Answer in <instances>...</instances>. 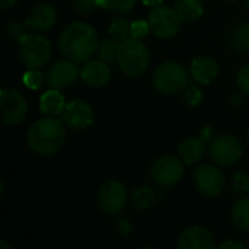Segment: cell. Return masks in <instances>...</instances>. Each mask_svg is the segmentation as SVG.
<instances>
[{
    "label": "cell",
    "instance_id": "obj_19",
    "mask_svg": "<svg viewBox=\"0 0 249 249\" xmlns=\"http://www.w3.org/2000/svg\"><path fill=\"white\" fill-rule=\"evenodd\" d=\"M64 107H66L64 96L61 95V90H57V89L47 90L39 99V109L47 117L61 115Z\"/></svg>",
    "mask_w": 249,
    "mask_h": 249
},
{
    "label": "cell",
    "instance_id": "obj_39",
    "mask_svg": "<svg viewBox=\"0 0 249 249\" xmlns=\"http://www.w3.org/2000/svg\"><path fill=\"white\" fill-rule=\"evenodd\" d=\"M0 248H3V249H9L10 248V245L9 244H6L3 239H0Z\"/></svg>",
    "mask_w": 249,
    "mask_h": 249
},
{
    "label": "cell",
    "instance_id": "obj_21",
    "mask_svg": "<svg viewBox=\"0 0 249 249\" xmlns=\"http://www.w3.org/2000/svg\"><path fill=\"white\" fill-rule=\"evenodd\" d=\"M156 200H158V191L149 185L137 187L130 197L131 206L136 210H147L156 203Z\"/></svg>",
    "mask_w": 249,
    "mask_h": 249
},
{
    "label": "cell",
    "instance_id": "obj_27",
    "mask_svg": "<svg viewBox=\"0 0 249 249\" xmlns=\"http://www.w3.org/2000/svg\"><path fill=\"white\" fill-rule=\"evenodd\" d=\"M99 7L108 9V10H115V12H128L131 10L137 0H98Z\"/></svg>",
    "mask_w": 249,
    "mask_h": 249
},
{
    "label": "cell",
    "instance_id": "obj_7",
    "mask_svg": "<svg viewBox=\"0 0 249 249\" xmlns=\"http://www.w3.org/2000/svg\"><path fill=\"white\" fill-rule=\"evenodd\" d=\"M127 200H128V194L125 187L115 179L104 182L96 196V203L99 210L108 216L120 214L125 209Z\"/></svg>",
    "mask_w": 249,
    "mask_h": 249
},
{
    "label": "cell",
    "instance_id": "obj_5",
    "mask_svg": "<svg viewBox=\"0 0 249 249\" xmlns=\"http://www.w3.org/2000/svg\"><path fill=\"white\" fill-rule=\"evenodd\" d=\"M19 47L20 60L28 69H41L47 66L51 58V44L38 32L26 34L19 42Z\"/></svg>",
    "mask_w": 249,
    "mask_h": 249
},
{
    "label": "cell",
    "instance_id": "obj_12",
    "mask_svg": "<svg viewBox=\"0 0 249 249\" xmlns=\"http://www.w3.org/2000/svg\"><path fill=\"white\" fill-rule=\"evenodd\" d=\"M61 121L70 130H86L93 123V109L88 102L82 99H73L66 104L61 112Z\"/></svg>",
    "mask_w": 249,
    "mask_h": 249
},
{
    "label": "cell",
    "instance_id": "obj_35",
    "mask_svg": "<svg viewBox=\"0 0 249 249\" xmlns=\"http://www.w3.org/2000/svg\"><path fill=\"white\" fill-rule=\"evenodd\" d=\"M220 248L244 249L245 248V244H244V242H239V241H232V239H229V241H225V242H222V244H220Z\"/></svg>",
    "mask_w": 249,
    "mask_h": 249
},
{
    "label": "cell",
    "instance_id": "obj_13",
    "mask_svg": "<svg viewBox=\"0 0 249 249\" xmlns=\"http://www.w3.org/2000/svg\"><path fill=\"white\" fill-rule=\"evenodd\" d=\"M194 181L198 191L207 197H217L226 187V179L222 171L212 165H204L196 169Z\"/></svg>",
    "mask_w": 249,
    "mask_h": 249
},
{
    "label": "cell",
    "instance_id": "obj_42",
    "mask_svg": "<svg viewBox=\"0 0 249 249\" xmlns=\"http://www.w3.org/2000/svg\"><path fill=\"white\" fill-rule=\"evenodd\" d=\"M248 142H249V131H248Z\"/></svg>",
    "mask_w": 249,
    "mask_h": 249
},
{
    "label": "cell",
    "instance_id": "obj_41",
    "mask_svg": "<svg viewBox=\"0 0 249 249\" xmlns=\"http://www.w3.org/2000/svg\"><path fill=\"white\" fill-rule=\"evenodd\" d=\"M228 1H235V0H228Z\"/></svg>",
    "mask_w": 249,
    "mask_h": 249
},
{
    "label": "cell",
    "instance_id": "obj_36",
    "mask_svg": "<svg viewBox=\"0 0 249 249\" xmlns=\"http://www.w3.org/2000/svg\"><path fill=\"white\" fill-rule=\"evenodd\" d=\"M212 134H213V130H212V127H204L203 130H201V133H200V139L204 142V143H207L210 139H212Z\"/></svg>",
    "mask_w": 249,
    "mask_h": 249
},
{
    "label": "cell",
    "instance_id": "obj_31",
    "mask_svg": "<svg viewBox=\"0 0 249 249\" xmlns=\"http://www.w3.org/2000/svg\"><path fill=\"white\" fill-rule=\"evenodd\" d=\"M150 31V25L147 20H134L131 22V36L137 38V39H143L144 36L149 35Z\"/></svg>",
    "mask_w": 249,
    "mask_h": 249
},
{
    "label": "cell",
    "instance_id": "obj_33",
    "mask_svg": "<svg viewBox=\"0 0 249 249\" xmlns=\"http://www.w3.org/2000/svg\"><path fill=\"white\" fill-rule=\"evenodd\" d=\"M236 80H238V86L241 88V90L249 95V63L241 67V70L238 71Z\"/></svg>",
    "mask_w": 249,
    "mask_h": 249
},
{
    "label": "cell",
    "instance_id": "obj_6",
    "mask_svg": "<svg viewBox=\"0 0 249 249\" xmlns=\"http://www.w3.org/2000/svg\"><path fill=\"white\" fill-rule=\"evenodd\" d=\"M147 22L150 25L152 34L162 39H169L175 36L182 25V19L179 18L177 9L163 4L152 9Z\"/></svg>",
    "mask_w": 249,
    "mask_h": 249
},
{
    "label": "cell",
    "instance_id": "obj_15",
    "mask_svg": "<svg viewBox=\"0 0 249 249\" xmlns=\"http://www.w3.org/2000/svg\"><path fill=\"white\" fill-rule=\"evenodd\" d=\"M181 249H214L217 247L213 232L204 226H191L178 238Z\"/></svg>",
    "mask_w": 249,
    "mask_h": 249
},
{
    "label": "cell",
    "instance_id": "obj_10",
    "mask_svg": "<svg viewBox=\"0 0 249 249\" xmlns=\"http://www.w3.org/2000/svg\"><path fill=\"white\" fill-rule=\"evenodd\" d=\"M44 74H45V83L50 89L64 90L76 83V80L80 76V70L77 67V63L64 58L51 63Z\"/></svg>",
    "mask_w": 249,
    "mask_h": 249
},
{
    "label": "cell",
    "instance_id": "obj_25",
    "mask_svg": "<svg viewBox=\"0 0 249 249\" xmlns=\"http://www.w3.org/2000/svg\"><path fill=\"white\" fill-rule=\"evenodd\" d=\"M118 45L120 41L114 39V38H107L99 41L98 48H96V57L108 64L117 63V54H118Z\"/></svg>",
    "mask_w": 249,
    "mask_h": 249
},
{
    "label": "cell",
    "instance_id": "obj_18",
    "mask_svg": "<svg viewBox=\"0 0 249 249\" xmlns=\"http://www.w3.org/2000/svg\"><path fill=\"white\" fill-rule=\"evenodd\" d=\"M179 158L187 165H196L198 163L206 153V143L200 137H190L184 140L178 147Z\"/></svg>",
    "mask_w": 249,
    "mask_h": 249
},
{
    "label": "cell",
    "instance_id": "obj_11",
    "mask_svg": "<svg viewBox=\"0 0 249 249\" xmlns=\"http://www.w3.org/2000/svg\"><path fill=\"white\" fill-rule=\"evenodd\" d=\"M1 118L9 125L20 124L28 114V102L18 89L3 88L0 92Z\"/></svg>",
    "mask_w": 249,
    "mask_h": 249
},
{
    "label": "cell",
    "instance_id": "obj_38",
    "mask_svg": "<svg viewBox=\"0 0 249 249\" xmlns=\"http://www.w3.org/2000/svg\"><path fill=\"white\" fill-rule=\"evenodd\" d=\"M143 1V4L144 6H147V7H158V6H160L162 3H163V0H142Z\"/></svg>",
    "mask_w": 249,
    "mask_h": 249
},
{
    "label": "cell",
    "instance_id": "obj_1",
    "mask_svg": "<svg viewBox=\"0 0 249 249\" xmlns=\"http://www.w3.org/2000/svg\"><path fill=\"white\" fill-rule=\"evenodd\" d=\"M99 44L96 29L86 22L69 23L58 36V48L61 54L74 61L86 63L93 54Z\"/></svg>",
    "mask_w": 249,
    "mask_h": 249
},
{
    "label": "cell",
    "instance_id": "obj_30",
    "mask_svg": "<svg viewBox=\"0 0 249 249\" xmlns=\"http://www.w3.org/2000/svg\"><path fill=\"white\" fill-rule=\"evenodd\" d=\"M25 28L26 26H23L20 22H16V20H13V22H9L7 23V28H6V31H7V35H9V38L10 39H13L15 42H20L23 38H25V35H26V32H25Z\"/></svg>",
    "mask_w": 249,
    "mask_h": 249
},
{
    "label": "cell",
    "instance_id": "obj_34",
    "mask_svg": "<svg viewBox=\"0 0 249 249\" xmlns=\"http://www.w3.org/2000/svg\"><path fill=\"white\" fill-rule=\"evenodd\" d=\"M117 231H118V233H120L121 236H127V235L131 233L133 228H131V223H130L128 220L121 219V220H118V223H117Z\"/></svg>",
    "mask_w": 249,
    "mask_h": 249
},
{
    "label": "cell",
    "instance_id": "obj_22",
    "mask_svg": "<svg viewBox=\"0 0 249 249\" xmlns=\"http://www.w3.org/2000/svg\"><path fill=\"white\" fill-rule=\"evenodd\" d=\"M231 47L239 54H249V20L238 23L229 35Z\"/></svg>",
    "mask_w": 249,
    "mask_h": 249
},
{
    "label": "cell",
    "instance_id": "obj_16",
    "mask_svg": "<svg viewBox=\"0 0 249 249\" xmlns=\"http://www.w3.org/2000/svg\"><path fill=\"white\" fill-rule=\"evenodd\" d=\"M82 80L95 89L104 88L111 80V67L102 60H88L80 70Z\"/></svg>",
    "mask_w": 249,
    "mask_h": 249
},
{
    "label": "cell",
    "instance_id": "obj_17",
    "mask_svg": "<svg viewBox=\"0 0 249 249\" xmlns=\"http://www.w3.org/2000/svg\"><path fill=\"white\" fill-rule=\"evenodd\" d=\"M190 73L198 85H210L219 74V66L214 58L200 55L191 61Z\"/></svg>",
    "mask_w": 249,
    "mask_h": 249
},
{
    "label": "cell",
    "instance_id": "obj_4",
    "mask_svg": "<svg viewBox=\"0 0 249 249\" xmlns=\"http://www.w3.org/2000/svg\"><path fill=\"white\" fill-rule=\"evenodd\" d=\"M188 71L178 61H165L153 71V86L163 95H175L188 86Z\"/></svg>",
    "mask_w": 249,
    "mask_h": 249
},
{
    "label": "cell",
    "instance_id": "obj_23",
    "mask_svg": "<svg viewBox=\"0 0 249 249\" xmlns=\"http://www.w3.org/2000/svg\"><path fill=\"white\" fill-rule=\"evenodd\" d=\"M232 222L241 231H249V197H242L232 209Z\"/></svg>",
    "mask_w": 249,
    "mask_h": 249
},
{
    "label": "cell",
    "instance_id": "obj_8",
    "mask_svg": "<svg viewBox=\"0 0 249 249\" xmlns=\"http://www.w3.org/2000/svg\"><path fill=\"white\" fill-rule=\"evenodd\" d=\"M152 179L162 188L177 185L184 177V162L181 158L165 155L158 158L150 168Z\"/></svg>",
    "mask_w": 249,
    "mask_h": 249
},
{
    "label": "cell",
    "instance_id": "obj_29",
    "mask_svg": "<svg viewBox=\"0 0 249 249\" xmlns=\"http://www.w3.org/2000/svg\"><path fill=\"white\" fill-rule=\"evenodd\" d=\"M232 188L236 194L249 193V177L245 172H236L232 181Z\"/></svg>",
    "mask_w": 249,
    "mask_h": 249
},
{
    "label": "cell",
    "instance_id": "obj_9",
    "mask_svg": "<svg viewBox=\"0 0 249 249\" xmlns=\"http://www.w3.org/2000/svg\"><path fill=\"white\" fill-rule=\"evenodd\" d=\"M209 155L212 160L220 166H232L239 162L244 155L242 143L231 134H223L216 137L209 147Z\"/></svg>",
    "mask_w": 249,
    "mask_h": 249
},
{
    "label": "cell",
    "instance_id": "obj_32",
    "mask_svg": "<svg viewBox=\"0 0 249 249\" xmlns=\"http://www.w3.org/2000/svg\"><path fill=\"white\" fill-rule=\"evenodd\" d=\"M73 7L79 13H92L99 7L98 0H73Z\"/></svg>",
    "mask_w": 249,
    "mask_h": 249
},
{
    "label": "cell",
    "instance_id": "obj_28",
    "mask_svg": "<svg viewBox=\"0 0 249 249\" xmlns=\"http://www.w3.org/2000/svg\"><path fill=\"white\" fill-rule=\"evenodd\" d=\"M203 101V92L198 86H188L184 90V102L190 107H198Z\"/></svg>",
    "mask_w": 249,
    "mask_h": 249
},
{
    "label": "cell",
    "instance_id": "obj_14",
    "mask_svg": "<svg viewBox=\"0 0 249 249\" xmlns=\"http://www.w3.org/2000/svg\"><path fill=\"white\" fill-rule=\"evenodd\" d=\"M57 20H58L57 9L53 4L41 3L31 9V12L28 13L25 19V26L32 32L42 34V32L53 29Z\"/></svg>",
    "mask_w": 249,
    "mask_h": 249
},
{
    "label": "cell",
    "instance_id": "obj_20",
    "mask_svg": "<svg viewBox=\"0 0 249 249\" xmlns=\"http://www.w3.org/2000/svg\"><path fill=\"white\" fill-rule=\"evenodd\" d=\"M174 7L177 9L182 22H194L204 13L203 0H177Z\"/></svg>",
    "mask_w": 249,
    "mask_h": 249
},
{
    "label": "cell",
    "instance_id": "obj_3",
    "mask_svg": "<svg viewBox=\"0 0 249 249\" xmlns=\"http://www.w3.org/2000/svg\"><path fill=\"white\" fill-rule=\"evenodd\" d=\"M117 64L124 74L130 77H139L147 70L150 64L149 48L142 39L133 36L120 41Z\"/></svg>",
    "mask_w": 249,
    "mask_h": 249
},
{
    "label": "cell",
    "instance_id": "obj_26",
    "mask_svg": "<svg viewBox=\"0 0 249 249\" xmlns=\"http://www.w3.org/2000/svg\"><path fill=\"white\" fill-rule=\"evenodd\" d=\"M23 83L32 89V90H38L42 88V85L45 83V74L39 71V69H28V71L23 74Z\"/></svg>",
    "mask_w": 249,
    "mask_h": 249
},
{
    "label": "cell",
    "instance_id": "obj_2",
    "mask_svg": "<svg viewBox=\"0 0 249 249\" xmlns=\"http://www.w3.org/2000/svg\"><path fill=\"white\" fill-rule=\"evenodd\" d=\"M64 123L55 117H44L31 124L26 133V142L32 152L39 156L57 153L66 142Z\"/></svg>",
    "mask_w": 249,
    "mask_h": 249
},
{
    "label": "cell",
    "instance_id": "obj_24",
    "mask_svg": "<svg viewBox=\"0 0 249 249\" xmlns=\"http://www.w3.org/2000/svg\"><path fill=\"white\" fill-rule=\"evenodd\" d=\"M108 34L117 41H124L131 36V22L124 16H115L108 25Z\"/></svg>",
    "mask_w": 249,
    "mask_h": 249
},
{
    "label": "cell",
    "instance_id": "obj_40",
    "mask_svg": "<svg viewBox=\"0 0 249 249\" xmlns=\"http://www.w3.org/2000/svg\"><path fill=\"white\" fill-rule=\"evenodd\" d=\"M245 4H247V6L249 7V0H245Z\"/></svg>",
    "mask_w": 249,
    "mask_h": 249
},
{
    "label": "cell",
    "instance_id": "obj_37",
    "mask_svg": "<svg viewBox=\"0 0 249 249\" xmlns=\"http://www.w3.org/2000/svg\"><path fill=\"white\" fill-rule=\"evenodd\" d=\"M20 0H0V7L4 10V9H9V7H13L19 3Z\"/></svg>",
    "mask_w": 249,
    "mask_h": 249
}]
</instances>
